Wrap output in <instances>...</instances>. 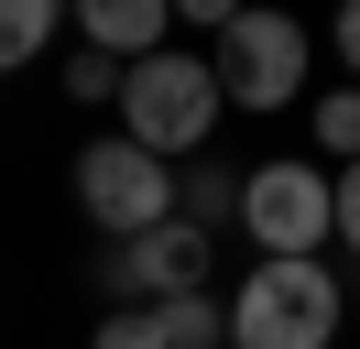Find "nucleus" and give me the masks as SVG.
Instances as JSON below:
<instances>
[{
  "label": "nucleus",
  "instance_id": "nucleus-1",
  "mask_svg": "<svg viewBox=\"0 0 360 349\" xmlns=\"http://www.w3.org/2000/svg\"><path fill=\"white\" fill-rule=\"evenodd\" d=\"M338 305L349 295L328 262H251V284L229 295V349H328Z\"/></svg>",
  "mask_w": 360,
  "mask_h": 349
},
{
  "label": "nucleus",
  "instance_id": "nucleus-2",
  "mask_svg": "<svg viewBox=\"0 0 360 349\" xmlns=\"http://www.w3.org/2000/svg\"><path fill=\"white\" fill-rule=\"evenodd\" d=\"M219 65L207 55H142L131 77H120V131H131L142 153H164V164H175V153H197L207 131H219Z\"/></svg>",
  "mask_w": 360,
  "mask_h": 349
},
{
  "label": "nucleus",
  "instance_id": "nucleus-3",
  "mask_svg": "<svg viewBox=\"0 0 360 349\" xmlns=\"http://www.w3.org/2000/svg\"><path fill=\"white\" fill-rule=\"evenodd\" d=\"M240 229L262 262H316V240H338V164H251Z\"/></svg>",
  "mask_w": 360,
  "mask_h": 349
},
{
  "label": "nucleus",
  "instance_id": "nucleus-4",
  "mask_svg": "<svg viewBox=\"0 0 360 349\" xmlns=\"http://www.w3.org/2000/svg\"><path fill=\"white\" fill-rule=\"evenodd\" d=\"M77 208H88L110 240H142V229H164V218H175V164H164V153H142L131 131H110V142L77 153Z\"/></svg>",
  "mask_w": 360,
  "mask_h": 349
},
{
  "label": "nucleus",
  "instance_id": "nucleus-5",
  "mask_svg": "<svg viewBox=\"0 0 360 349\" xmlns=\"http://www.w3.org/2000/svg\"><path fill=\"white\" fill-rule=\"evenodd\" d=\"M207 65H219V99H229V109H295V87H306V22L251 0V11L219 33Z\"/></svg>",
  "mask_w": 360,
  "mask_h": 349
},
{
  "label": "nucleus",
  "instance_id": "nucleus-6",
  "mask_svg": "<svg viewBox=\"0 0 360 349\" xmlns=\"http://www.w3.org/2000/svg\"><path fill=\"white\" fill-rule=\"evenodd\" d=\"M197 284H207V229L197 218H164V229L120 240V262H110L120 305H164V295H197Z\"/></svg>",
  "mask_w": 360,
  "mask_h": 349
},
{
  "label": "nucleus",
  "instance_id": "nucleus-7",
  "mask_svg": "<svg viewBox=\"0 0 360 349\" xmlns=\"http://www.w3.org/2000/svg\"><path fill=\"white\" fill-rule=\"evenodd\" d=\"M66 11H77V33H88L98 55L142 65V55H164V22H175V0H66Z\"/></svg>",
  "mask_w": 360,
  "mask_h": 349
},
{
  "label": "nucleus",
  "instance_id": "nucleus-8",
  "mask_svg": "<svg viewBox=\"0 0 360 349\" xmlns=\"http://www.w3.org/2000/svg\"><path fill=\"white\" fill-rule=\"evenodd\" d=\"M240 186H251V164H240V174H229V164H197V174H175V218L219 229V218H240Z\"/></svg>",
  "mask_w": 360,
  "mask_h": 349
},
{
  "label": "nucleus",
  "instance_id": "nucleus-9",
  "mask_svg": "<svg viewBox=\"0 0 360 349\" xmlns=\"http://www.w3.org/2000/svg\"><path fill=\"white\" fill-rule=\"evenodd\" d=\"M164 338H175V349H229V305L207 295V284H197V295H164Z\"/></svg>",
  "mask_w": 360,
  "mask_h": 349
},
{
  "label": "nucleus",
  "instance_id": "nucleus-10",
  "mask_svg": "<svg viewBox=\"0 0 360 349\" xmlns=\"http://www.w3.org/2000/svg\"><path fill=\"white\" fill-rule=\"evenodd\" d=\"M55 11H66V0H0V77H11V65H33V55H44V33H55Z\"/></svg>",
  "mask_w": 360,
  "mask_h": 349
},
{
  "label": "nucleus",
  "instance_id": "nucleus-11",
  "mask_svg": "<svg viewBox=\"0 0 360 349\" xmlns=\"http://www.w3.org/2000/svg\"><path fill=\"white\" fill-rule=\"evenodd\" d=\"M316 153L328 164H360V87H328L316 99Z\"/></svg>",
  "mask_w": 360,
  "mask_h": 349
},
{
  "label": "nucleus",
  "instance_id": "nucleus-12",
  "mask_svg": "<svg viewBox=\"0 0 360 349\" xmlns=\"http://www.w3.org/2000/svg\"><path fill=\"white\" fill-rule=\"evenodd\" d=\"M88 349H175V338H164V305H110Z\"/></svg>",
  "mask_w": 360,
  "mask_h": 349
},
{
  "label": "nucleus",
  "instance_id": "nucleus-13",
  "mask_svg": "<svg viewBox=\"0 0 360 349\" xmlns=\"http://www.w3.org/2000/svg\"><path fill=\"white\" fill-rule=\"evenodd\" d=\"M120 77H131V65L98 55V44H77V55H66V99H120Z\"/></svg>",
  "mask_w": 360,
  "mask_h": 349
},
{
  "label": "nucleus",
  "instance_id": "nucleus-14",
  "mask_svg": "<svg viewBox=\"0 0 360 349\" xmlns=\"http://www.w3.org/2000/svg\"><path fill=\"white\" fill-rule=\"evenodd\" d=\"M240 11H251V0H175V22H207V33H229Z\"/></svg>",
  "mask_w": 360,
  "mask_h": 349
},
{
  "label": "nucleus",
  "instance_id": "nucleus-15",
  "mask_svg": "<svg viewBox=\"0 0 360 349\" xmlns=\"http://www.w3.org/2000/svg\"><path fill=\"white\" fill-rule=\"evenodd\" d=\"M338 240L360 251V164H338Z\"/></svg>",
  "mask_w": 360,
  "mask_h": 349
},
{
  "label": "nucleus",
  "instance_id": "nucleus-16",
  "mask_svg": "<svg viewBox=\"0 0 360 349\" xmlns=\"http://www.w3.org/2000/svg\"><path fill=\"white\" fill-rule=\"evenodd\" d=\"M338 55H349V77H360V0H338Z\"/></svg>",
  "mask_w": 360,
  "mask_h": 349
}]
</instances>
